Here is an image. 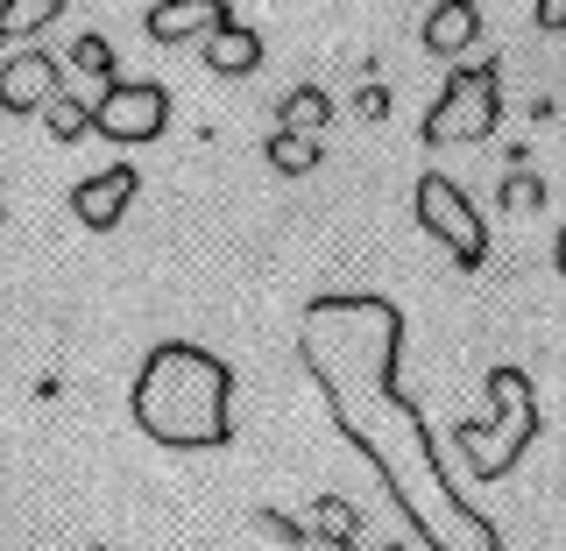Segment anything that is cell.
<instances>
[{"instance_id":"7402d4cb","label":"cell","mask_w":566,"mask_h":551,"mask_svg":"<svg viewBox=\"0 0 566 551\" xmlns=\"http://www.w3.org/2000/svg\"><path fill=\"white\" fill-rule=\"evenodd\" d=\"M93 551H114V544H93Z\"/></svg>"},{"instance_id":"7c38bea8","label":"cell","mask_w":566,"mask_h":551,"mask_svg":"<svg viewBox=\"0 0 566 551\" xmlns=\"http://www.w3.org/2000/svg\"><path fill=\"white\" fill-rule=\"evenodd\" d=\"M326 120H333V93L326 85H291V93H283V106H276V128L283 135H326Z\"/></svg>"},{"instance_id":"30bf717a","label":"cell","mask_w":566,"mask_h":551,"mask_svg":"<svg viewBox=\"0 0 566 551\" xmlns=\"http://www.w3.org/2000/svg\"><path fill=\"white\" fill-rule=\"evenodd\" d=\"M482 43V8L474 0H439L432 14H424V50L432 57H460V50Z\"/></svg>"},{"instance_id":"9a60e30c","label":"cell","mask_w":566,"mask_h":551,"mask_svg":"<svg viewBox=\"0 0 566 551\" xmlns=\"http://www.w3.org/2000/svg\"><path fill=\"white\" fill-rule=\"evenodd\" d=\"M318 163H326V141H312V135H270V170L276 177H312Z\"/></svg>"},{"instance_id":"8992f818","label":"cell","mask_w":566,"mask_h":551,"mask_svg":"<svg viewBox=\"0 0 566 551\" xmlns=\"http://www.w3.org/2000/svg\"><path fill=\"white\" fill-rule=\"evenodd\" d=\"M170 128V93L156 78H114L93 106V135L106 141H156Z\"/></svg>"},{"instance_id":"7a4b0ae2","label":"cell","mask_w":566,"mask_h":551,"mask_svg":"<svg viewBox=\"0 0 566 551\" xmlns=\"http://www.w3.org/2000/svg\"><path fill=\"white\" fill-rule=\"evenodd\" d=\"M128 417L170 453H220L234 438V368L199 340H156L135 368Z\"/></svg>"},{"instance_id":"52a82bcc","label":"cell","mask_w":566,"mask_h":551,"mask_svg":"<svg viewBox=\"0 0 566 551\" xmlns=\"http://www.w3.org/2000/svg\"><path fill=\"white\" fill-rule=\"evenodd\" d=\"M64 93V64L50 50H14L0 64V114H43Z\"/></svg>"},{"instance_id":"3957f363","label":"cell","mask_w":566,"mask_h":551,"mask_svg":"<svg viewBox=\"0 0 566 551\" xmlns=\"http://www.w3.org/2000/svg\"><path fill=\"white\" fill-rule=\"evenodd\" d=\"M538 438V389H531L524 368H489V417L482 424H453V446L468 453L474 481H503L510 467L531 453Z\"/></svg>"},{"instance_id":"ffe728a7","label":"cell","mask_w":566,"mask_h":551,"mask_svg":"<svg viewBox=\"0 0 566 551\" xmlns=\"http://www.w3.org/2000/svg\"><path fill=\"white\" fill-rule=\"evenodd\" d=\"M305 551H354V544H318V538H305ZM376 551H403V544H376Z\"/></svg>"},{"instance_id":"2e32d148","label":"cell","mask_w":566,"mask_h":551,"mask_svg":"<svg viewBox=\"0 0 566 551\" xmlns=\"http://www.w3.org/2000/svg\"><path fill=\"white\" fill-rule=\"evenodd\" d=\"M43 128H50V141H85V135H93V106L57 93V99L43 106Z\"/></svg>"},{"instance_id":"6da1fadb","label":"cell","mask_w":566,"mask_h":551,"mask_svg":"<svg viewBox=\"0 0 566 551\" xmlns=\"http://www.w3.org/2000/svg\"><path fill=\"white\" fill-rule=\"evenodd\" d=\"M403 340H411L403 305L376 290H326L297 311V361L326 396L333 432L376 467V481L397 502V517L411 523V538L424 551H510L503 530L453 488L447 453H439L418 396L397 375Z\"/></svg>"},{"instance_id":"8fae6325","label":"cell","mask_w":566,"mask_h":551,"mask_svg":"<svg viewBox=\"0 0 566 551\" xmlns=\"http://www.w3.org/2000/svg\"><path fill=\"white\" fill-rule=\"evenodd\" d=\"M206 71H220V78H248V71H262V35L248 22H227L220 35H206Z\"/></svg>"},{"instance_id":"5bb4252c","label":"cell","mask_w":566,"mask_h":551,"mask_svg":"<svg viewBox=\"0 0 566 551\" xmlns=\"http://www.w3.org/2000/svg\"><path fill=\"white\" fill-rule=\"evenodd\" d=\"M64 0H0V43H29L35 29H57Z\"/></svg>"},{"instance_id":"277c9868","label":"cell","mask_w":566,"mask_h":551,"mask_svg":"<svg viewBox=\"0 0 566 551\" xmlns=\"http://www.w3.org/2000/svg\"><path fill=\"white\" fill-rule=\"evenodd\" d=\"M503 120V71L495 64H468L447 78V93L424 106V149H474L495 135Z\"/></svg>"},{"instance_id":"5b68a950","label":"cell","mask_w":566,"mask_h":551,"mask_svg":"<svg viewBox=\"0 0 566 551\" xmlns=\"http://www.w3.org/2000/svg\"><path fill=\"white\" fill-rule=\"evenodd\" d=\"M411 205H418L424 234H432L439 247H453L460 269H482V262H489V226H482V212L468 205V191H460L447 170H424L418 191H411Z\"/></svg>"},{"instance_id":"ac0fdd59","label":"cell","mask_w":566,"mask_h":551,"mask_svg":"<svg viewBox=\"0 0 566 551\" xmlns=\"http://www.w3.org/2000/svg\"><path fill=\"white\" fill-rule=\"evenodd\" d=\"M503 205H517V212H538L545 205V184L531 170H517V177H503Z\"/></svg>"},{"instance_id":"e0dca14e","label":"cell","mask_w":566,"mask_h":551,"mask_svg":"<svg viewBox=\"0 0 566 551\" xmlns=\"http://www.w3.org/2000/svg\"><path fill=\"white\" fill-rule=\"evenodd\" d=\"M71 71H85V78H106V85H114V43H106L99 29H85L78 43H71Z\"/></svg>"},{"instance_id":"9c48e42d","label":"cell","mask_w":566,"mask_h":551,"mask_svg":"<svg viewBox=\"0 0 566 551\" xmlns=\"http://www.w3.org/2000/svg\"><path fill=\"white\" fill-rule=\"evenodd\" d=\"M227 22H241L227 0H156V8L142 14L149 43H191V35H220Z\"/></svg>"},{"instance_id":"4fadbf2b","label":"cell","mask_w":566,"mask_h":551,"mask_svg":"<svg viewBox=\"0 0 566 551\" xmlns=\"http://www.w3.org/2000/svg\"><path fill=\"white\" fill-rule=\"evenodd\" d=\"M312 538H318V544H354V551H368V544H361V509H354L347 495H318V502H312Z\"/></svg>"},{"instance_id":"ba28073f","label":"cell","mask_w":566,"mask_h":551,"mask_svg":"<svg viewBox=\"0 0 566 551\" xmlns=\"http://www.w3.org/2000/svg\"><path fill=\"white\" fill-rule=\"evenodd\" d=\"M135 191H142V177H135L128 163L93 170L78 191H71V212H78V226H93V234H114V226H120V212L135 205Z\"/></svg>"},{"instance_id":"44dd1931","label":"cell","mask_w":566,"mask_h":551,"mask_svg":"<svg viewBox=\"0 0 566 551\" xmlns=\"http://www.w3.org/2000/svg\"><path fill=\"white\" fill-rule=\"evenodd\" d=\"M553 269L566 276V226H559V241H553Z\"/></svg>"},{"instance_id":"d6986e66","label":"cell","mask_w":566,"mask_h":551,"mask_svg":"<svg viewBox=\"0 0 566 551\" xmlns=\"http://www.w3.org/2000/svg\"><path fill=\"white\" fill-rule=\"evenodd\" d=\"M531 14H538V29H566V0H538Z\"/></svg>"}]
</instances>
